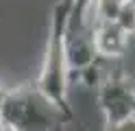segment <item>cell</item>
I'll return each instance as SVG.
<instances>
[{"mask_svg": "<svg viewBox=\"0 0 135 131\" xmlns=\"http://www.w3.org/2000/svg\"><path fill=\"white\" fill-rule=\"evenodd\" d=\"M72 0H59L50 13L48 42L44 50V64L37 76V90L61 111L65 122L74 120V107L70 103V70L65 61V33L70 22Z\"/></svg>", "mask_w": 135, "mask_h": 131, "instance_id": "1", "label": "cell"}, {"mask_svg": "<svg viewBox=\"0 0 135 131\" xmlns=\"http://www.w3.org/2000/svg\"><path fill=\"white\" fill-rule=\"evenodd\" d=\"M118 2H120V4H124V2H129V0H118Z\"/></svg>", "mask_w": 135, "mask_h": 131, "instance_id": "10", "label": "cell"}, {"mask_svg": "<svg viewBox=\"0 0 135 131\" xmlns=\"http://www.w3.org/2000/svg\"><path fill=\"white\" fill-rule=\"evenodd\" d=\"M65 118L37 85L9 87L0 111L2 131H59Z\"/></svg>", "mask_w": 135, "mask_h": 131, "instance_id": "2", "label": "cell"}, {"mask_svg": "<svg viewBox=\"0 0 135 131\" xmlns=\"http://www.w3.org/2000/svg\"><path fill=\"white\" fill-rule=\"evenodd\" d=\"M0 131H2V129H0Z\"/></svg>", "mask_w": 135, "mask_h": 131, "instance_id": "11", "label": "cell"}, {"mask_svg": "<svg viewBox=\"0 0 135 131\" xmlns=\"http://www.w3.org/2000/svg\"><path fill=\"white\" fill-rule=\"evenodd\" d=\"M7 92H9V87L0 81V111H2V105H4V98H7Z\"/></svg>", "mask_w": 135, "mask_h": 131, "instance_id": "9", "label": "cell"}, {"mask_svg": "<svg viewBox=\"0 0 135 131\" xmlns=\"http://www.w3.org/2000/svg\"><path fill=\"white\" fill-rule=\"evenodd\" d=\"M96 0H72V9H70V22H68V29L70 31H89V11L91 4Z\"/></svg>", "mask_w": 135, "mask_h": 131, "instance_id": "6", "label": "cell"}, {"mask_svg": "<svg viewBox=\"0 0 135 131\" xmlns=\"http://www.w3.org/2000/svg\"><path fill=\"white\" fill-rule=\"evenodd\" d=\"M98 59V52L91 42V31L83 29V31H70L65 33V61H68V70L76 72V70L85 68L89 64H94Z\"/></svg>", "mask_w": 135, "mask_h": 131, "instance_id": "5", "label": "cell"}, {"mask_svg": "<svg viewBox=\"0 0 135 131\" xmlns=\"http://www.w3.org/2000/svg\"><path fill=\"white\" fill-rule=\"evenodd\" d=\"M115 24L122 31H126L131 37L135 35V0H129L120 7V11L115 15Z\"/></svg>", "mask_w": 135, "mask_h": 131, "instance_id": "7", "label": "cell"}, {"mask_svg": "<svg viewBox=\"0 0 135 131\" xmlns=\"http://www.w3.org/2000/svg\"><path fill=\"white\" fill-rule=\"evenodd\" d=\"M103 131H135V114L120 118V120H113V122H105Z\"/></svg>", "mask_w": 135, "mask_h": 131, "instance_id": "8", "label": "cell"}, {"mask_svg": "<svg viewBox=\"0 0 135 131\" xmlns=\"http://www.w3.org/2000/svg\"><path fill=\"white\" fill-rule=\"evenodd\" d=\"M96 105L105 122H113L135 114V85L120 72H107L96 87Z\"/></svg>", "mask_w": 135, "mask_h": 131, "instance_id": "3", "label": "cell"}, {"mask_svg": "<svg viewBox=\"0 0 135 131\" xmlns=\"http://www.w3.org/2000/svg\"><path fill=\"white\" fill-rule=\"evenodd\" d=\"M91 42L98 52V59L103 61H115L124 57V52L129 50L131 35L122 31L115 22H98L91 26Z\"/></svg>", "mask_w": 135, "mask_h": 131, "instance_id": "4", "label": "cell"}]
</instances>
